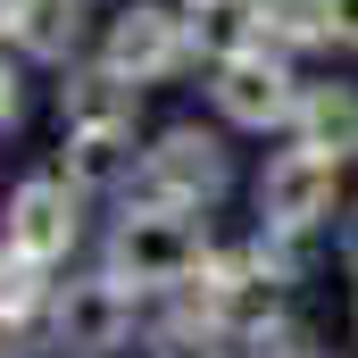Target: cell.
I'll list each match as a JSON object with an SVG mask.
<instances>
[{"mask_svg": "<svg viewBox=\"0 0 358 358\" xmlns=\"http://www.w3.org/2000/svg\"><path fill=\"white\" fill-rule=\"evenodd\" d=\"M208 267V242L192 234V208H125L117 242H108V275L134 283V292H159V283H192Z\"/></svg>", "mask_w": 358, "mask_h": 358, "instance_id": "cell-1", "label": "cell"}, {"mask_svg": "<svg viewBox=\"0 0 358 358\" xmlns=\"http://www.w3.org/2000/svg\"><path fill=\"white\" fill-rule=\"evenodd\" d=\"M217 192H225V142L200 134V125H176V134L142 159V176H134V200H142V208H200V200H217Z\"/></svg>", "mask_w": 358, "mask_h": 358, "instance_id": "cell-2", "label": "cell"}, {"mask_svg": "<svg viewBox=\"0 0 358 358\" xmlns=\"http://www.w3.org/2000/svg\"><path fill=\"white\" fill-rule=\"evenodd\" d=\"M334 183H342V159H325V150H308V142H292L283 159H267V176H259V217H267V234H308V225H325V217H334Z\"/></svg>", "mask_w": 358, "mask_h": 358, "instance_id": "cell-3", "label": "cell"}, {"mask_svg": "<svg viewBox=\"0 0 358 358\" xmlns=\"http://www.w3.org/2000/svg\"><path fill=\"white\" fill-rule=\"evenodd\" d=\"M100 59H108L117 76H134V84H167L183 59H192V17L159 8V0H134V8H117Z\"/></svg>", "mask_w": 358, "mask_h": 358, "instance_id": "cell-4", "label": "cell"}, {"mask_svg": "<svg viewBox=\"0 0 358 358\" xmlns=\"http://www.w3.org/2000/svg\"><path fill=\"white\" fill-rule=\"evenodd\" d=\"M50 334H59V350H76V358H108L134 334V292H125L117 275L67 283V292L50 300Z\"/></svg>", "mask_w": 358, "mask_h": 358, "instance_id": "cell-5", "label": "cell"}, {"mask_svg": "<svg viewBox=\"0 0 358 358\" xmlns=\"http://www.w3.org/2000/svg\"><path fill=\"white\" fill-rule=\"evenodd\" d=\"M217 108L234 125L267 134V125H292L300 117V84H292V67L275 50H242V59H217Z\"/></svg>", "mask_w": 358, "mask_h": 358, "instance_id": "cell-6", "label": "cell"}, {"mask_svg": "<svg viewBox=\"0 0 358 358\" xmlns=\"http://www.w3.org/2000/svg\"><path fill=\"white\" fill-rule=\"evenodd\" d=\"M8 250L59 267V259L76 250V183H59V176L17 183V192H8Z\"/></svg>", "mask_w": 358, "mask_h": 358, "instance_id": "cell-7", "label": "cell"}, {"mask_svg": "<svg viewBox=\"0 0 358 358\" xmlns=\"http://www.w3.org/2000/svg\"><path fill=\"white\" fill-rule=\"evenodd\" d=\"M192 50L208 59H242V50H267V0H192Z\"/></svg>", "mask_w": 358, "mask_h": 358, "instance_id": "cell-8", "label": "cell"}, {"mask_svg": "<svg viewBox=\"0 0 358 358\" xmlns=\"http://www.w3.org/2000/svg\"><path fill=\"white\" fill-rule=\"evenodd\" d=\"M292 134L308 142V150H325V159H358V92L350 84H308L300 92V117H292Z\"/></svg>", "mask_w": 358, "mask_h": 358, "instance_id": "cell-9", "label": "cell"}, {"mask_svg": "<svg viewBox=\"0 0 358 358\" xmlns=\"http://www.w3.org/2000/svg\"><path fill=\"white\" fill-rule=\"evenodd\" d=\"M134 76H117V67H108V59H100V67H76V76H67V84H59V108H67V134H76V125H134Z\"/></svg>", "mask_w": 358, "mask_h": 358, "instance_id": "cell-10", "label": "cell"}, {"mask_svg": "<svg viewBox=\"0 0 358 358\" xmlns=\"http://www.w3.org/2000/svg\"><path fill=\"white\" fill-rule=\"evenodd\" d=\"M67 183H134V125H76L67 134Z\"/></svg>", "mask_w": 358, "mask_h": 358, "instance_id": "cell-11", "label": "cell"}, {"mask_svg": "<svg viewBox=\"0 0 358 358\" xmlns=\"http://www.w3.org/2000/svg\"><path fill=\"white\" fill-rule=\"evenodd\" d=\"M17 42L34 59H76L84 42V0H17Z\"/></svg>", "mask_w": 358, "mask_h": 358, "instance_id": "cell-12", "label": "cell"}, {"mask_svg": "<svg viewBox=\"0 0 358 358\" xmlns=\"http://www.w3.org/2000/svg\"><path fill=\"white\" fill-rule=\"evenodd\" d=\"M225 350H234V325L217 308H183L150 334V358H225Z\"/></svg>", "mask_w": 358, "mask_h": 358, "instance_id": "cell-13", "label": "cell"}, {"mask_svg": "<svg viewBox=\"0 0 358 358\" xmlns=\"http://www.w3.org/2000/svg\"><path fill=\"white\" fill-rule=\"evenodd\" d=\"M267 42H283V50L334 42V0H267Z\"/></svg>", "mask_w": 358, "mask_h": 358, "instance_id": "cell-14", "label": "cell"}, {"mask_svg": "<svg viewBox=\"0 0 358 358\" xmlns=\"http://www.w3.org/2000/svg\"><path fill=\"white\" fill-rule=\"evenodd\" d=\"M242 350L250 358H317V342H308L300 317H259V325L242 334Z\"/></svg>", "mask_w": 358, "mask_h": 358, "instance_id": "cell-15", "label": "cell"}, {"mask_svg": "<svg viewBox=\"0 0 358 358\" xmlns=\"http://www.w3.org/2000/svg\"><path fill=\"white\" fill-rule=\"evenodd\" d=\"M34 300H42V259H25V250H8V259H0V317L17 325V317H25Z\"/></svg>", "mask_w": 358, "mask_h": 358, "instance_id": "cell-16", "label": "cell"}, {"mask_svg": "<svg viewBox=\"0 0 358 358\" xmlns=\"http://www.w3.org/2000/svg\"><path fill=\"white\" fill-rule=\"evenodd\" d=\"M334 42L358 50V0H334Z\"/></svg>", "mask_w": 358, "mask_h": 358, "instance_id": "cell-17", "label": "cell"}, {"mask_svg": "<svg viewBox=\"0 0 358 358\" xmlns=\"http://www.w3.org/2000/svg\"><path fill=\"white\" fill-rule=\"evenodd\" d=\"M0 125H17V76L0 67Z\"/></svg>", "mask_w": 358, "mask_h": 358, "instance_id": "cell-18", "label": "cell"}, {"mask_svg": "<svg viewBox=\"0 0 358 358\" xmlns=\"http://www.w3.org/2000/svg\"><path fill=\"white\" fill-rule=\"evenodd\" d=\"M0 34H17V0H0Z\"/></svg>", "mask_w": 358, "mask_h": 358, "instance_id": "cell-19", "label": "cell"}, {"mask_svg": "<svg viewBox=\"0 0 358 358\" xmlns=\"http://www.w3.org/2000/svg\"><path fill=\"white\" fill-rule=\"evenodd\" d=\"M350 259H358V208H350Z\"/></svg>", "mask_w": 358, "mask_h": 358, "instance_id": "cell-20", "label": "cell"}, {"mask_svg": "<svg viewBox=\"0 0 358 358\" xmlns=\"http://www.w3.org/2000/svg\"><path fill=\"white\" fill-rule=\"evenodd\" d=\"M183 8H192V0H183Z\"/></svg>", "mask_w": 358, "mask_h": 358, "instance_id": "cell-21", "label": "cell"}]
</instances>
